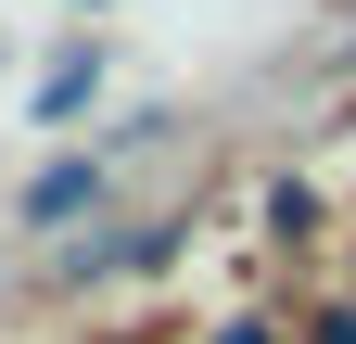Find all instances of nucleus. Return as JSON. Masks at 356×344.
Instances as JSON below:
<instances>
[{"instance_id": "f257e3e1", "label": "nucleus", "mask_w": 356, "mask_h": 344, "mask_svg": "<svg viewBox=\"0 0 356 344\" xmlns=\"http://www.w3.org/2000/svg\"><path fill=\"white\" fill-rule=\"evenodd\" d=\"M89 191H102V166H38V179H26V230H64V217H89Z\"/></svg>"}, {"instance_id": "f03ea898", "label": "nucleus", "mask_w": 356, "mask_h": 344, "mask_svg": "<svg viewBox=\"0 0 356 344\" xmlns=\"http://www.w3.org/2000/svg\"><path fill=\"white\" fill-rule=\"evenodd\" d=\"M89 77H102V52H64L51 77H38V127H64V115L89 102Z\"/></svg>"}, {"instance_id": "7ed1b4c3", "label": "nucleus", "mask_w": 356, "mask_h": 344, "mask_svg": "<svg viewBox=\"0 0 356 344\" xmlns=\"http://www.w3.org/2000/svg\"><path fill=\"white\" fill-rule=\"evenodd\" d=\"M216 344H280V331H267V319H229V331H216Z\"/></svg>"}, {"instance_id": "20e7f679", "label": "nucleus", "mask_w": 356, "mask_h": 344, "mask_svg": "<svg viewBox=\"0 0 356 344\" xmlns=\"http://www.w3.org/2000/svg\"><path fill=\"white\" fill-rule=\"evenodd\" d=\"M318 344H356V306H331V319H318Z\"/></svg>"}]
</instances>
